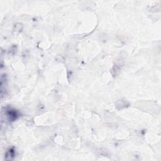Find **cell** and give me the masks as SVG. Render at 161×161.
Instances as JSON below:
<instances>
[{
	"label": "cell",
	"instance_id": "obj_1",
	"mask_svg": "<svg viewBox=\"0 0 161 161\" xmlns=\"http://www.w3.org/2000/svg\"><path fill=\"white\" fill-rule=\"evenodd\" d=\"M8 116H9V120H15L18 116V114L15 110H10L8 113Z\"/></svg>",
	"mask_w": 161,
	"mask_h": 161
}]
</instances>
